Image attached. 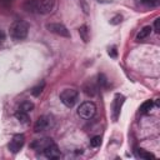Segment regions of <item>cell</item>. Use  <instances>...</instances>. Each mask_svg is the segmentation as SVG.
Returning a JSON list of instances; mask_svg holds the SVG:
<instances>
[{
  "label": "cell",
  "instance_id": "1",
  "mask_svg": "<svg viewBox=\"0 0 160 160\" xmlns=\"http://www.w3.org/2000/svg\"><path fill=\"white\" fill-rule=\"evenodd\" d=\"M28 32H29V25L26 21H22V20H18L12 22L9 29V34L14 40L25 39L28 36Z\"/></svg>",
  "mask_w": 160,
  "mask_h": 160
},
{
  "label": "cell",
  "instance_id": "2",
  "mask_svg": "<svg viewBox=\"0 0 160 160\" xmlns=\"http://www.w3.org/2000/svg\"><path fill=\"white\" fill-rule=\"evenodd\" d=\"M78 98H79V92L75 89H65L60 92V100L68 108H72L76 104Z\"/></svg>",
  "mask_w": 160,
  "mask_h": 160
},
{
  "label": "cell",
  "instance_id": "3",
  "mask_svg": "<svg viewBox=\"0 0 160 160\" xmlns=\"http://www.w3.org/2000/svg\"><path fill=\"white\" fill-rule=\"evenodd\" d=\"M95 112H96V106H95V104L92 101H85L78 109L79 116L82 118V119H85V120L91 119L95 115Z\"/></svg>",
  "mask_w": 160,
  "mask_h": 160
},
{
  "label": "cell",
  "instance_id": "4",
  "mask_svg": "<svg viewBox=\"0 0 160 160\" xmlns=\"http://www.w3.org/2000/svg\"><path fill=\"white\" fill-rule=\"evenodd\" d=\"M46 30H49L52 34H56L62 38H70V31L68 30V28L60 22H49L46 24Z\"/></svg>",
  "mask_w": 160,
  "mask_h": 160
},
{
  "label": "cell",
  "instance_id": "5",
  "mask_svg": "<svg viewBox=\"0 0 160 160\" xmlns=\"http://www.w3.org/2000/svg\"><path fill=\"white\" fill-rule=\"evenodd\" d=\"M124 101H125L124 95H121V94H116V95L114 96V100H112V104H111V116H112V120H114V121L118 120Z\"/></svg>",
  "mask_w": 160,
  "mask_h": 160
},
{
  "label": "cell",
  "instance_id": "6",
  "mask_svg": "<svg viewBox=\"0 0 160 160\" xmlns=\"http://www.w3.org/2000/svg\"><path fill=\"white\" fill-rule=\"evenodd\" d=\"M54 9V0H36L35 12L38 14H49Z\"/></svg>",
  "mask_w": 160,
  "mask_h": 160
},
{
  "label": "cell",
  "instance_id": "7",
  "mask_svg": "<svg viewBox=\"0 0 160 160\" xmlns=\"http://www.w3.org/2000/svg\"><path fill=\"white\" fill-rule=\"evenodd\" d=\"M24 142H25V136L22 134H16L12 136L11 141L9 142V150L14 154H16L22 146H24Z\"/></svg>",
  "mask_w": 160,
  "mask_h": 160
},
{
  "label": "cell",
  "instance_id": "8",
  "mask_svg": "<svg viewBox=\"0 0 160 160\" xmlns=\"http://www.w3.org/2000/svg\"><path fill=\"white\" fill-rule=\"evenodd\" d=\"M50 126H51V118L44 115V116H40L36 120V122L34 125V131L35 132H41V131L48 130Z\"/></svg>",
  "mask_w": 160,
  "mask_h": 160
},
{
  "label": "cell",
  "instance_id": "9",
  "mask_svg": "<svg viewBox=\"0 0 160 160\" xmlns=\"http://www.w3.org/2000/svg\"><path fill=\"white\" fill-rule=\"evenodd\" d=\"M42 152H44V155H45L48 159H59L60 155H61L59 148H58L54 142L50 144L49 146H46V148L42 150Z\"/></svg>",
  "mask_w": 160,
  "mask_h": 160
},
{
  "label": "cell",
  "instance_id": "10",
  "mask_svg": "<svg viewBox=\"0 0 160 160\" xmlns=\"http://www.w3.org/2000/svg\"><path fill=\"white\" fill-rule=\"evenodd\" d=\"M54 141L50 139V138H44V139H38V140H34L31 144H30V148L34 149V150H44L46 146H49L50 144H52Z\"/></svg>",
  "mask_w": 160,
  "mask_h": 160
},
{
  "label": "cell",
  "instance_id": "11",
  "mask_svg": "<svg viewBox=\"0 0 160 160\" xmlns=\"http://www.w3.org/2000/svg\"><path fill=\"white\" fill-rule=\"evenodd\" d=\"M151 26H144L140 31H139V34L136 35V41H142L144 39H146L149 35H150V32H151Z\"/></svg>",
  "mask_w": 160,
  "mask_h": 160
},
{
  "label": "cell",
  "instance_id": "12",
  "mask_svg": "<svg viewBox=\"0 0 160 160\" xmlns=\"http://www.w3.org/2000/svg\"><path fill=\"white\" fill-rule=\"evenodd\" d=\"M15 118H16L21 124H29V121H30L28 112L21 111V110H18V111L15 112Z\"/></svg>",
  "mask_w": 160,
  "mask_h": 160
},
{
  "label": "cell",
  "instance_id": "13",
  "mask_svg": "<svg viewBox=\"0 0 160 160\" xmlns=\"http://www.w3.org/2000/svg\"><path fill=\"white\" fill-rule=\"evenodd\" d=\"M152 106H154L152 100H146V101H144V102L140 105V112H141V114H148V112L152 109Z\"/></svg>",
  "mask_w": 160,
  "mask_h": 160
},
{
  "label": "cell",
  "instance_id": "14",
  "mask_svg": "<svg viewBox=\"0 0 160 160\" xmlns=\"http://www.w3.org/2000/svg\"><path fill=\"white\" fill-rule=\"evenodd\" d=\"M35 6H36V0H26L22 5L24 10L28 12H35Z\"/></svg>",
  "mask_w": 160,
  "mask_h": 160
},
{
  "label": "cell",
  "instance_id": "15",
  "mask_svg": "<svg viewBox=\"0 0 160 160\" xmlns=\"http://www.w3.org/2000/svg\"><path fill=\"white\" fill-rule=\"evenodd\" d=\"M79 34H80V38L84 42H88L89 40V30H88V26L86 25H81L79 28Z\"/></svg>",
  "mask_w": 160,
  "mask_h": 160
},
{
  "label": "cell",
  "instance_id": "16",
  "mask_svg": "<svg viewBox=\"0 0 160 160\" xmlns=\"http://www.w3.org/2000/svg\"><path fill=\"white\" fill-rule=\"evenodd\" d=\"M44 88H45V82L41 81L40 84H38L36 86H34V88L31 89V95H32V96H39V95L42 92Z\"/></svg>",
  "mask_w": 160,
  "mask_h": 160
},
{
  "label": "cell",
  "instance_id": "17",
  "mask_svg": "<svg viewBox=\"0 0 160 160\" xmlns=\"http://www.w3.org/2000/svg\"><path fill=\"white\" fill-rule=\"evenodd\" d=\"M19 110L21 111H25V112H29L31 110H34V104L31 101H22L19 106Z\"/></svg>",
  "mask_w": 160,
  "mask_h": 160
},
{
  "label": "cell",
  "instance_id": "18",
  "mask_svg": "<svg viewBox=\"0 0 160 160\" xmlns=\"http://www.w3.org/2000/svg\"><path fill=\"white\" fill-rule=\"evenodd\" d=\"M84 92H85L88 96H94V95L96 94V88H95L91 82H89V84H86V85L84 86Z\"/></svg>",
  "mask_w": 160,
  "mask_h": 160
},
{
  "label": "cell",
  "instance_id": "19",
  "mask_svg": "<svg viewBox=\"0 0 160 160\" xmlns=\"http://www.w3.org/2000/svg\"><path fill=\"white\" fill-rule=\"evenodd\" d=\"M138 156H140L141 159H155V155L151 154V152H148L142 149H139L138 150Z\"/></svg>",
  "mask_w": 160,
  "mask_h": 160
},
{
  "label": "cell",
  "instance_id": "20",
  "mask_svg": "<svg viewBox=\"0 0 160 160\" xmlns=\"http://www.w3.org/2000/svg\"><path fill=\"white\" fill-rule=\"evenodd\" d=\"M98 82L100 85V88H106L108 86V79L104 74H99L98 75Z\"/></svg>",
  "mask_w": 160,
  "mask_h": 160
},
{
  "label": "cell",
  "instance_id": "21",
  "mask_svg": "<svg viewBox=\"0 0 160 160\" xmlns=\"http://www.w3.org/2000/svg\"><path fill=\"white\" fill-rule=\"evenodd\" d=\"M100 144H101V138H100V136H94V138L90 140V145H91L92 148H98V146H100Z\"/></svg>",
  "mask_w": 160,
  "mask_h": 160
},
{
  "label": "cell",
  "instance_id": "22",
  "mask_svg": "<svg viewBox=\"0 0 160 160\" xmlns=\"http://www.w3.org/2000/svg\"><path fill=\"white\" fill-rule=\"evenodd\" d=\"M140 2L145 6H156L158 5V0H140Z\"/></svg>",
  "mask_w": 160,
  "mask_h": 160
},
{
  "label": "cell",
  "instance_id": "23",
  "mask_svg": "<svg viewBox=\"0 0 160 160\" xmlns=\"http://www.w3.org/2000/svg\"><path fill=\"white\" fill-rule=\"evenodd\" d=\"M121 20H122V16H121V15H115V16L111 18L110 24H111V25H118V24L121 22Z\"/></svg>",
  "mask_w": 160,
  "mask_h": 160
},
{
  "label": "cell",
  "instance_id": "24",
  "mask_svg": "<svg viewBox=\"0 0 160 160\" xmlns=\"http://www.w3.org/2000/svg\"><path fill=\"white\" fill-rule=\"evenodd\" d=\"M154 29H155L156 32L160 31V18H156L155 19V21H154Z\"/></svg>",
  "mask_w": 160,
  "mask_h": 160
},
{
  "label": "cell",
  "instance_id": "25",
  "mask_svg": "<svg viewBox=\"0 0 160 160\" xmlns=\"http://www.w3.org/2000/svg\"><path fill=\"white\" fill-rule=\"evenodd\" d=\"M109 55H110L111 58H116V56H118V50H116L115 46H112V48L109 49Z\"/></svg>",
  "mask_w": 160,
  "mask_h": 160
},
{
  "label": "cell",
  "instance_id": "26",
  "mask_svg": "<svg viewBox=\"0 0 160 160\" xmlns=\"http://www.w3.org/2000/svg\"><path fill=\"white\" fill-rule=\"evenodd\" d=\"M4 39H5V34L2 31H0V41H2Z\"/></svg>",
  "mask_w": 160,
  "mask_h": 160
}]
</instances>
